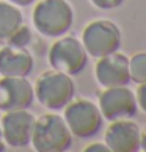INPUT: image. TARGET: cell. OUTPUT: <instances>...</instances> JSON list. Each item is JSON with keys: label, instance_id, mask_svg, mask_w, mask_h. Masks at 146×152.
Segmentation results:
<instances>
[{"label": "cell", "instance_id": "obj_2", "mask_svg": "<svg viewBox=\"0 0 146 152\" xmlns=\"http://www.w3.org/2000/svg\"><path fill=\"white\" fill-rule=\"evenodd\" d=\"M33 25L47 38L66 35L74 22V11L68 0H41L33 8Z\"/></svg>", "mask_w": 146, "mask_h": 152}, {"label": "cell", "instance_id": "obj_18", "mask_svg": "<svg viewBox=\"0 0 146 152\" xmlns=\"http://www.w3.org/2000/svg\"><path fill=\"white\" fill-rule=\"evenodd\" d=\"M109 146L104 143H93L85 148V152H109Z\"/></svg>", "mask_w": 146, "mask_h": 152}, {"label": "cell", "instance_id": "obj_21", "mask_svg": "<svg viewBox=\"0 0 146 152\" xmlns=\"http://www.w3.org/2000/svg\"><path fill=\"white\" fill-rule=\"evenodd\" d=\"M5 151V141H3V135H2V127H0V152Z\"/></svg>", "mask_w": 146, "mask_h": 152}, {"label": "cell", "instance_id": "obj_3", "mask_svg": "<svg viewBox=\"0 0 146 152\" xmlns=\"http://www.w3.org/2000/svg\"><path fill=\"white\" fill-rule=\"evenodd\" d=\"M32 144L38 152H65L72 146V133L65 118L55 113L41 115L35 121Z\"/></svg>", "mask_w": 146, "mask_h": 152}, {"label": "cell", "instance_id": "obj_6", "mask_svg": "<svg viewBox=\"0 0 146 152\" xmlns=\"http://www.w3.org/2000/svg\"><path fill=\"white\" fill-rule=\"evenodd\" d=\"M49 63L52 69L72 77L83 72L87 67L88 53L76 36H60L49 49Z\"/></svg>", "mask_w": 146, "mask_h": 152}, {"label": "cell", "instance_id": "obj_5", "mask_svg": "<svg viewBox=\"0 0 146 152\" xmlns=\"http://www.w3.org/2000/svg\"><path fill=\"white\" fill-rule=\"evenodd\" d=\"M82 44L87 53L94 58L105 57L121 47V30L115 22L98 19L83 28Z\"/></svg>", "mask_w": 146, "mask_h": 152}, {"label": "cell", "instance_id": "obj_1", "mask_svg": "<svg viewBox=\"0 0 146 152\" xmlns=\"http://www.w3.org/2000/svg\"><path fill=\"white\" fill-rule=\"evenodd\" d=\"M35 97L47 110H63L76 94V85L71 75L57 69L44 71L35 82Z\"/></svg>", "mask_w": 146, "mask_h": 152}, {"label": "cell", "instance_id": "obj_8", "mask_svg": "<svg viewBox=\"0 0 146 152\" xmlns=\"http://www.w3.org/2000/svg\"><path fill=\"white\" fill-rule=\"evenodd\" d=\"M35 121L36 118L29 110L5 111V115L0 119L5 144H8L13 149L25 148V146L32 144Z\"/></svg>", "mask_w": 146, "mask_h": 152}, {"label": "cell", "instance_id": "obj_19", "mask_svg": "<svg viewBox=\"0 0 146 152\" xmlns=\"http://www.w3.org/2000/svg\"><path fill=\"white\" fill-rule=\"evenodd\" d=\"M8 2L16 5V7H29V5H32L33 2H36V0H8Z\"/></svg>", "mask_w": 146, "mask_h": 152}, {"label": "cell", "instance_id": "obj_11", "mask_svg": "<svg viewBox=\"0 0 146 152\" xmlns=\"http://www.w3.org/2000/svg\"><path fill=\"white\" fill-rule=\"evenodd\" d=\"M105 132V144L113 152H137L140 151L142 130L134 121L116 119L110 121Z\"/></svg>", "mask_w": 146, "mask_h": 152}, {"label": "cell", "instance_id": "obj_17", "mask_svg": "<svg viewBox=\"0 0 146 152\" xmlns=\"http://www.w3.org/2000/svg\"><path fill=\"white\" fill-rule=\"evenodd\" d=\"M135 97H137V105H138L143 111H146V82H145V83H140V85H138Z\"/></svg>", "mask_w": 146, "mask_h": 152}, {"label": "cell", "instance_id": "obj_12", "mask_svg": "<svg viewBox=\"0 0 146 152\" xmlns=\"http://www.w3.org/2000/svg\"><path fill=\"white\" fill-rule=\"evenodd\" d=\"M35 66L33 55L27 47L7 44L0 49V75L2 77H29Z\"/></svg>", "mask_w": 146, "mask_h": 152}, {"label": "cell", "instance_id": "obj_4", "mask_svg": "<svg viewBox=\"0 0 146 152\" xmlns=\"http://www.w3.org/2000/svg\"><path fill=\"white\" fill-rule=\"evenodd\" d=\"M65 121L68 124L72 137L80 140L91 138L98 135L102 129L104 116L101 113L99 107L87 99H72L65 107Z\"/></svg>", "mask_w": 146, "mask_h": 152}, {"label": "cell", "instance_id": "obj_14", "mask_svg": "<svg viewBox=\"0 0 146 152\" xmlns=\"http://www.w3.org/2000/svg\"><path fill=\"white\" fill-rule=\"evenodd\" d=\"M129 74H131V82L137 85L146 82V52L135 53L129 60Z\"/></svg>", "mask_w": 146, "mask_h": 152}, {"label": "cell", "instance_id": "obj_20", "mask_svg": "<svg viewBox=\"0 0 146 152\" xmlns=\"http://www.w3.org/2000/svg\"><path fill=\"white\" fill-rule=\"evenodd\" d=\"M140 149L146 151V129H145V132H142V140H140Z\"/></svg>", "mask_w": 146, "mask_h": 152}, {"label": "cell", "instance_id": "obj_7", "mask_svg": "<svg viewBox=\"0 0 146 152\" xmlns=\"http://www.w3.org/2000/svg\"><path fill=\"white\" fill-rule=\"evenodd\" d=\"M99 110L102 113L104 119L116 121L126 119L137 115V97L129 89L127 85L124 86H110L105 88L99 96Z\"/></svg>", "mask_w": 146, "mask_h": 152}, {"label": "cell", "instance_id": "obj_10", "mask_svg": "<svg viewBox=\"0 0 146 152\" xmlns=\"http://www.w3.org/2000/svg\"><path fill=\"white\" fill-rule=\"evenodd\" d=\"M94 75H96L98 83L104 88L129 85L131 82L129 58L118 50L105 57H101L94 66Z\"/></svg>", "mask_w": 146, "mask_h": 152}, {"label": "cell", "instance_id": "obj_9", "mask_svg": "<svg viewBox=\"0 0 146 152\" xmlns=\"http://www.w3.org/2000/svg\"><path fill=\"white\" fill-rule=\"evenodd\" d=\"M35 100V89L27 77L0 78V110H29Z\"/></svg>", "mask_w": 146, "mask_h": 152}, {"label": "cell", "instance_id": "obj_15", "mask_svg": "<svg viewBox=\"0 0 146 152\" xmlns=\"http://www.w3.org/2000/svg\"><path fill=\"white\" fill-rule=\"evenodd\" d=\"M30 41H32L30 28L22 25L7 39V44H11V46H16V47H27L30 44Z\"/></svg>", "mask_w": 146, "mask_h": 152}, {"label": "cell", "instance_id": "obj_16", "mask_svg": "<svg viewBox=\"0 0 146 152\" xmlns=\"http://www.w3.org/2000/svg\"><path fill=\"white\" fill-rule=\"evenodd\" d=\"M99 10H115L124 3V0H90Z\"/></svg>", "mask_w": 146, "mask_h": 152}, {"label": "cell", "instance_id": "obj_13", "mask_svg": "<svg viewBox=\"0 0 146 152\" xmlns=\"http://www.w3.org/2000/svg\"><path fill=\"white\" fill-rule=\"evenodd\" d=\"M22 25L24 16L19 7L10 2H0V41H7Z\"/></svg>", "mask_w": 146, "mask_h": 152}]
</instances>
